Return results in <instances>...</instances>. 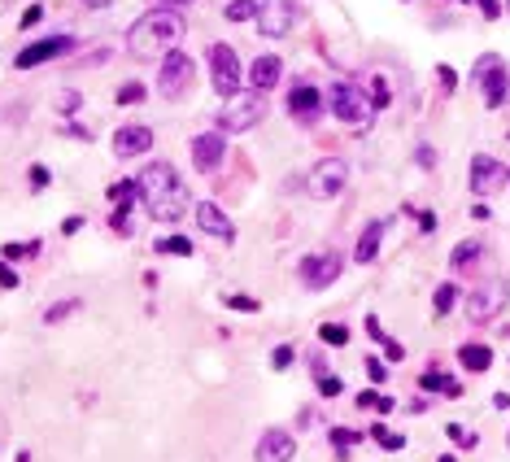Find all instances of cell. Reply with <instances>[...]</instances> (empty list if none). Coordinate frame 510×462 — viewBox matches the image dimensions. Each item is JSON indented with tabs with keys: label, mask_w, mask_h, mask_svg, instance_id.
<instances>
[{
	"label": "cell",
	"mask_w": 510,
	"mask_h": 462,
	"mask_svg": "<svg viewBox=\"0 0 510 462\" xmlns=\"http://www.w3.org/2000/svg\"><path fill=\"white\" fill-rule=\"evenodd\" d=\"M140 201L144 209L153 214L157 223H179L188 209V188L184 179H179V170L170 166V161H149V166L140 170Z\"/></svg>",
	"instance_id": "1"
},
{
	"label": "cell",
	"mask_w": 510,
	"mask_h": 462,
	"mask_svg": "<svg viewBox=\"0 0 510 462\" xmlns=\"http://www.w3.org/2000/svg\"><path fill=\"white\" fill-rule=\"evenodd\" d=\"M184 40V18L179 9H149L144 18H136L127 26V53L131 57H166L170 48H179Z\"/></svg>",
	"instance_id": "2"
},
{
	"label": "cell",
	"mask_w": 510,
	"mask_h": 462,
	"mask_svg": "<svg viewBox=\"0 0 510 462\" xmlns=\"http://www.w3.org/2000/svg\"><path fill=\"white\" fill-rule=\"evenodd\" d=\"M209 79L223 101L240 96V53L232 44H209Z\"/></svg>",
	"instance_id": "3"
},
{
	"label": "cell",
	"mask_w": 510,
	"mask_h": 462,
	"mask_svg": "<svg viewBox=\"0 0 510 462\" xmlns=\"http://www.w3.org/2000/svg\"><path fill=\"white\" fill-rule=\"evenodd\" d=\"M475 83H480V96H484L488 109L506 105V96H510V74H506V65H502L497 53H484L480 61H475Z\"/></svg>",
	"instance_id": "4"
},
{
	"label": "cell",
	"mask_w": 510,
	"mask_h": 462,
	"mask_svg": "<svg viewBox=\"0 0 510 462\" xmlns=\"http://www.w3.org/2000/svg\"><path fill=\"white\" fill-rule=\"evenodd\" d=\"M332 113L340 122H349V127H367L375 105H371V96L362 92L358 83H336L332 88Z\"/></svg>",
	"instance_id": "5"
},
{
	"label": "cell",
	"mask_w": 510,
	"mask_h": 462,
	"mask_svg": "<svg viewBox=\"0 0 510 462\" xmlns=\"http://www.w3.org/2000/svg\"><path fill=\"white\" fill-rule=\"evenodd\" d=\"M192 74H196L192 57L179 53V48H170V53L161 57V65H157V88H161V96H184L192 88Z\"/></svg>",
	"instance_id": "6"
},
{
	"label": "cell",
	"mask_w": 510,
	"mask_h": 462,
	"mask_svg": "<svg viewBox=\"0 0 510 462\" xmlns=\"http://www.w3.org/2000/svg\"><path fill=\"white\" fill-rule=\"evenodd\" d=\"M262 113H266V105H262V92H240L227 101V109L218 113L223 131H249L262 122Z\"/></svg>",
	"instance_id": "7"
},
{
	"label": "cell",
	"mask_w": 510,
	"mask_h": 462,
	"mask_svg": "<svg viewBox=\"0 0 510 462\" xmlns=\"http://www.w3.org/2000/svg\"><path fill=\"white\" fill-rule=\"evenodd\" d=\"M349 184V166H344V157H323L314 161V170H310V192L323 196V201H332V196L344 192Z\"/></svg>",
	"instance_id": "8"
},
{
	"label": "cell",
	"mask_w": 510,
	"mask_h": 462,
	"mask_svg": "<svg viewBox=\"0 0 510 462\" xmlns=\"http://www.w3.org/2000/svg\"><path fill=\"white\" fill-rule=\"evenodd\" d=\"M74 48V35H48V40H35V44H26L18 57H13V65L18 70H31V65H48V61H57L61 53H70Z\"/></svg>",
	"instance_id": "9"
},
{
	"label": "cell",
	"mask_w": 510,
	"mask_h": 462,
	"mask_svg": "<svg viewBox=\"0 0 510 462\" xmlns=\"http://www.w3.org/2000/svg\"><path fill=\"white\" fill-rule=\"evenodd\" d=\"M149 148H153V127H144V122H127V127L113 131V157L131 161V157H144Z\"/></svg>",
	"instance_id": "10"
},
{
	"label": "cell",
	"mask_w": 510,
	"mask_h": 462,
	"mask_svg": "<svg viewBox=\"0 0 510 462\" xmlns=\"http://www.w3.org/2000/svg\"><path fill=\"white\" fill-rule=\"evenodd\" d=\"M502 305H506V284H502V279H488V284H480L471 292L467 314H471V323H488Z\"/></svg>",
	"instance_id": "11"
},
{
	"label": "cell",
	"mask_w": 510,
	"mask_h": 462,
	"mask_svg": "<svg viewBox=\"0 0 510 462\" xmlns=\"http://www.w3.org/2000/svg\"><path fill=\"white\" fill-rule=\"evenodd\" d=\"M344 271V257L340 253H319V257H305V266H301V284L305 288H327V284H336Z\"/></svg>",
	"instance_id": "12"
},
{
	"label": "cell",
	"mask_w": 510,
	"mask_h": 462,
	"mask_svg": "<svg viewBox=\"0 0 510 462\" xmlns=\"http://www.w3.org/2000/svg\"><path fill=\"white\" fill-rule=\"evenodd\" d=\"M223 157H227V144H223L218 131H201V136H192V166L201 175H214L223 166Z\"/></svg>",
	"instance_id": "13"
},
{
	"label": "cell",
	"mask_w": 510,
	"mask_h": 462,
	"mask_svg": "<svg viewBox=\"0 0 510 462\" xmlns=\"http://www.w3.org/2000/svg\"><path fill=\"white\" fill-rule=\"evenodd\" d=\"M288 113L297 122H314L323 113V92L314 83H305V79H297V83L288 88Z\"/></svg>",
	"instance_id": "14"
},
{
	"label": "cell",
	"mask_w": 510,
	"mask_h": 462,
	"mask_svg": "<svg viewBox=\"0 0 510 462\" xmlns=\"http://www.w3.org/2000/svg\"><path fill=\"white\" fill-rule=\"evenodd\" d=\"M292 13H297V9H292L288 0H271V5L257 13V31H262L266 40L288 35V31H292Z\"/></svg>",
	"instance_id": "15"
},
{
	"label": "cell",
	"mask_w": 510,
	"mask_h": 462,
	"mask_svg": "<svg viewBox=\"0 0 510 462\" xmlns=\"http://www.w3.org/2000/svg\"><path fill=\"white\" fill-rule=\"evenodd\" d=\"M279 79H284V61H279L275 53H262L249 65V92H271Z\"/></svg>",
	"instance_id": "16"
},
{
	"label": "cell",
	"mask_w": 510,
	"mask_h": 462,
	"mask_svg": "<svg viewBox=\"0 0 510 462\" xmlns=\"http://www.w3.org/2000/svg\"><path fill=\"white\" fill-rule=\"evenodd\" d=\"M196 223L205 227V236H214V240H236V227H232V218L214 205V201H201L196 205Z\"/></svg>",
	"instance_id": "17"
},
{
	"label": "cell",
	"mask_w": 510,
	"mask_h": 462,
	"mask_svg": "<svg viewBox=\"0 0 510 462\" xmlns=\"http://www.w3.org/2000/svg\"><path fill=\"white\" fill-rule=\"evenodd\" d=\"M292 454H297V440L288 432H266L257 440V462H292Z\"/></svg>",
	"instance_id": "18"
},
{
	"label": "cell",
	"mask_w": 510,
	"mask_h": 462,
	"mask_svg": "<svg viewBox=\"0 0 510 462\" xmlns=\"http://www.w3.org/2000/svg\"><path fill=\"white\" fill-rule=\"evenodd\" d=\"M497 179H502V166H497V157H471V192H488L493 184H497Z\"/></svg>",
	"instance_id": "19"
},
{
	"label": "cell",
	"mask_w": 510,
	"mask_h": 462,
	"mask_svg": "<svg viewBox=\"0 0 510 462\" xmlns=\"http://www.w3.org/2000/svg\"><path fill=\"white\" fill-rule=\"evenodd\" d=\"M380 244H384V223H367L362 227V236H358V249H353V262H375V253H380Z\"/></svg>",
	"instance_id": "20"
},
{
	"label": "cell",
	"mask_w": 510,
	"mask_h": 462,
	"mask_svg": "<svg viewBox=\"0 0 510 462\" xmlns=\"http://www.w3.org/2000/svg\"><path fill=\"white\" fill-rule=\"evenodd\" d=\"M458 362H463L467 371H488L493 367V349L488 344H463V349H458Z\"/></svg>",
	"instance_id": "21"
},
{
	"label": "cell",
	"mask_w": 510,
	"mask_h": 462,
	"mask_svg": "<svg viewBox=\"0 0 510 462\" xmlns=\"http://www.w3.org/2000/svg\"><path fill=\"white\" fill-rule=\"evenodd\" d=\"M419 388H427V392H449V397H458V392H463V384H458V379L440 375V371H423V375H419Z\"/></svg>",
	"instance_id": "22"
},
{
	"label": "cell",
	"mask_w": 510,
	"mask_h": 462,
	"mask_svg": "<svg viewBox=\"0 0 510 462\" xmlns=\"http://www.w3.org/2000/svg\"><path fill=\"white\" fill-rule=\"evenodd\" d=\"M257 13H262V5H257V0H227L223 18H227V22H253Z\"/></svg>",
	"instance_id": "23"
},
{
	"label": "cell",
	"mask_w": 510,
	"mask_h": 462,
	"mask_svg": "<svg viewBox=\"0 0 510 462\" xmlns=\"http://www.w3.org/2000/svg\"><path fill=\"white\" fill-rule=\"evenodd\" d=\"M480 253H484L480 240H463V244H458V249L449 253V262H454L458 271H467V266H475V257H480Z\"/></svg>",
	"instance_id": "24"
},
{
	"label": "cell",
	"mask_w": 510,
	"mask_h": 462,
	"mask_svg": "<svg viewBox=\"0 0 510 462\" xmlns=\"http://www.w3.org/2000/svg\"><path fill=\"white\" fill-rule=\"evenodd\" d=\"M153 249L157 253H175V257H192V240L188 236H161Z\"/></svg>",
	"instance_id": "25"
},
{
	"label": "cell",
	"mask_w": 510,
	"mask_h": 462,
	"mask_svg": "<svg viewBox=\"0 0 510 462\" xmlns=\"http://www.w3.org/2000/svg\"><path fill=\"white\" fill-rule=\"evenodd\" d=\"M367 96H371V105H375V109H388V105H392V88H388V79H380V74H375Z\"/></svg>",
	"instance_id": "26"
},
{
	"label": "cell",
	"mask_w": 510,
	"mask_h": 462,
	"mask_svg": "<svg viewBox=\"0 0 510 462\" xmlns=\"http://www.w3.org/2000/svg\"><path fill=\"white\" fill-rule=\"evenodd\" d=\"M454 305H458V288L454 284H440L436 296H432V310H436V314H449Z\"/></svg>",
	"instance_id": "27"
},
{
	"label": "cell",
	"mask_w": 510,
	"mask_h": 462,
	"mask_svg": "<svg viewBox=\"0 0 510 462\" xmlns=\"http://www.w3.org/2000/svg\"><path fill=\"white\" fill-rule=\"evenodd\" d=\"M358 406H362V410H380V415H388V410H392V397H384V392L367 388V392L358 397Z\"/></svg>",
	"instance_id": "28"
},
{
	"label": "cell",
	"mask_w": 510,
	"mask_h": 462,
	"mask_svg": "<svg viewBox=\"0 0 510 462\" xmlns=\"http://www.w3.org/2000/svg\"><path fill=\"white\" fill-rule=\"evenodd\" d=\"M136 192H140V188L131 184V179H118V184L109 188V201H113V205H131V201H136Z\"/></svg>",
	"instance_id": "29"
},
{
	"label": "cell",
	"mask_w": 510,
	"mask_h": 462,
	"mask_svg": "<svg viewBox=\"0 0 510 462\" xmlns=\"http://www.w3.org/2000/svg\"><path fill=\"white\" fill-rule=\"evenodd\" d=\"M319 336H323V344H349V327L344 323H323Z\"/></svg>",
	"instance_id": "30"
},
{
	"label": "cell",
	"mask_w": 510,
	"mask_h": 462,
	"mask_svg": "<svg viewBox=\"0 0 510 462\" xmlns=\"http://www.w3.org/2000/svg\"><path fill=\"white\" fill-rule=\"evenodd\" d=\"M144 96H149V92H144V83H122L118 92H113V101H118V105H140Z\"/></svg>",
	"instance_id": "31"
},
{
	"label": "cell",
	"mask_w": 510,
	"mask_h": 462,
	"mask_svg": "<svg viewBox=\"0 0 510 462\" xmlns=\"http://www.w3.org/2000/svg\"><path fill=\"white\" fill-rule=\"evenodd\" d=\"M371 436H375V445H384V449H401V445H406V436L388 432L384 423H375V427H371Z\"/></svg>",
	"instance_id": "32"
},
{
	"label": "cell",
	"mask_w": 510,
	"mask_h": 462,
	"mask_svg": "<svg viewBox=\"0 0 510 462\" xmlns=\"http://www.w3.org/2000/svg\"><path fill=\"white\" fill-rule=\"evenodd\" d=\"M131 205H136V201H131ZM131 205L113 209V231H118V236H131Z\"/></svg>",
	"instance_id": "33"
},
{
	"label": "cell",
	"mask_w": 510,
	"mask_h": 462,
	"mask_svg": "<svg viewBox=\"0 0 510 462\" xmlns=\"http://www.w3.org/2000/svg\"><path fill=\"white\" fill-rule=\"evenodd\" d=\"M319 392H323V397H340V392H344V379H336V375H319Z\"/></svg>",
	"instance_id": "34"
},
{
	"label": "cell",
	"mask_w": 510,
	"mask_h": 462,
	"mask_svg": "<svg viewBox=\"0 0 510 462\" xmlns=\"http://www.w3.org/2000/svg\"><path fill=\"white\" fill-rule=\"evenodd\" d=\"M362 367H367V375H371V384H384V379H388V367H384V362H380V358H367V362H362Z\"/></svg>",
	"instance_id": "35"
},
{
	"label": "cell",
	"mask_w": 510,
	"mask_h": 462,
	"mask_svg": "<svg viewBox=\"0 0 510 462\" xmlns=\"http://www.w3.org/2000/svg\"><path fill=\"white\" fill-rule=\"evenodd\" d=\"M40 253V240H31V244H5V257H35Z\"/></svg>",
	"instance_id": "36"
},
{
	"label": "cell",
	"mask_w": 510,
	"mask_h": 462,
	"mask_svg": "<svg viewBox=\"0 0 510 462\" xmlns=\"http://www.w3.org/2000/svg\"><path fill=\"white\" fill-rule=\"evenodd\" d=\"M449 440H454V445H463V449H471V445H475V436L467 432V427H458V423H449Z\"/></svg>",
	"instance_id": "37"
},
{
	"label": "cell",
	"mask_w": 510,
	"mask_h": 462,
	"mask_svg": "<svg viewBox=\"0 0 510 462\" xmlns=\"http://www.w3.org/2000/svg\"><path fill=\"white\" fill-rule=\"evenodd\" d=\"M288 362H292V344H279V349L271 353V367H275V371H284Z\"/></svg>",
	"instance_id": "38"
},
{
	"label": "cell",
	"mask_w": 510,
	"mask_h": 462,
	"mask_svg": "<svg viewBox=\"0 0 510 462\" xmlns=\"http://www.w3.org/2000/svg\"><path fill=\"white\" fill-rule=\"evenodd\" d=\"M74 310H79V301H61V305H53V310H48V323H61L65 314H74Z\"/></svg>",
	"instance_id": "39"
},
{
	"label": "cell",
	"mask_w": 510,
	"mask_h": 462,
	"mask_svg": "<svg viewBox=\"0 0 510 462\" xmlns=\"http://www.w3.org/2000/svg\"><path fill=\"white\" fill-rule=\"evenodd\" d=\"M353 440H358V432H349V427H336V432H332V445H336V449H349Z\"/></svg>",
	"instance_id": "40"
},
{
	"label": "cell",
	"mask_w": 510,
	"mask_h": 462,
	"mask_svg": "<svg viewBox=\"0 0 510 462\" xmlns=\"http://www.w3.org/2000/svg\"><path fill=\"white\" fill-rule=\"evenodd\" d=\"M40 18H44V9H40V5H31V9L22 13V18H18V26H22V31H31V26H35Z\"/></svg>",
	"instance_id": "41"
},
{
	"label": "cell",
	"mask_w": 510,
	"mask_h": 462,
	"mask_svg": "<svg viewBox=\"0 0 510 462\" xmlns=\"http://www.w3.org/2000/svg\"><path fill=\"white\" fill-rule=\"evenodd\" d=\"M419 166H423V170H432V166H436V153H432V144H419Z\"/></svg>",
	"instance_id": "42"
},
{
	"label": "cell",
	"mask_w": 510,
	"mask_h": 462,
	"mask_svg": "<svg viewBox=\"0 0 510 462\" xmlns=\"http://www.w3.org/2000/svg\"><path fill=\"white\" fill-rule=\"evenodd\" d=\"M223 301L232 305V310H257V301H253V296H223Z\"/></svg>",
	"instance_id": "43"
},
{
	"label": "cell",
	"mask_w": 510,
	"mask_h": 462,
	"mask_svg": "<svg viewBox=\"0 0 510 462\" xmlns=\"http://www.w3.org/2000/svg\"><path fill=\"white\" fill-rule=\"evenodd\" d=\"M419 231H427V236L436 231V214H432V209H423V214H419Z\"/></svg>",
	"instance_id": "44"
},
{
	"label": "cell",
	"mask_w": 510,
	"mask_h": 462,
	"mask_svg": "<svg viewBox=\"0 0 510 462\" xmlns=\"http://www.w3.org/2000/svg\"><path fill=\"white\" fill-rule=\"evenodd\" d=\"M31 188H48V170L44 166H31Z\"/></svg>",
	"instance_id": "45"
},
{
	"label": "cell",
	"mask_w": 510,
	"mask_h": 462,
	"mask_svg": "<svg viewBox=\"0 0 510 462\" xmlns=\"http://www.w3.org/2000/svg\"><path fill=\"white\" fill-rule=\"evenodd\" d=\"M0 288H18V275H13L5 262H0Z\"/></svg>",
	"instance_id": "46"
},
{
	"label": "cell",
	"mask_w": 510,
	"mask_h": 462,
	"mask_svg": "<svg viewBox=\"0 0 510 462\" xmlns=\"http://www.w3.org/2000/svg\"><path fill=\"white\" fill-rule=\"evenodd\" d=\"M436 74H440V83H445V88H449V92H454V88H458V74H454V70H449V65H440V70H436Z\"/></svg>",
	"instance_id": "47"
},
{
	"label": "cell",
	"mask_w": 510,
	"mask_h": 462,
	"mask_svg": "<svg viewBox=\"0 0 510 462\" xmlns=\"http://www.w3.org/2000/svg\"><path fill=\"white\" fill-rule=\"evenodd\" d=\"M384 353H388V362H397V358H401V344H397V340H388V336H384Z\"/></svg>",
	"instance_id": "48"
},
{
	"label": "cell",
	"mask_w": 510,
	"mask_h": 462,
	"mask_svg": "<svg viewBox=\"0 0 510 462\" xmlns=\"http://www.w3.org/2000/svg\"><path fill=\"white\" fill-rule=\"evenodd\" d=\"M61 109H65V113L79 109V92H65V96H61Z\"/></svg>",
	"instance_id": "49"
},
{
	"label": "cell",
	"mask_w": 510,
	"mask_h": 462,
	"mask_svg": "<svg viewBox=\"0 0 510 462\" xmlns=\"http://www.w3.org/2000/svg\"><path fill=\"white\" fill-rule=\"evenodd\" d=\"M79 227H83V218H79V214H74V218H65V223H61V231H65V236H74Z\"/></svg>",
	"instance_id": "50"
},
{
	"label": "cell",
	"mask_w": 510,
	"mask_h": 462,
	"mask_svg": "<svg viewBox=\"0 0 510 462\" xmlns=\"http://www.w3.org/2000/svg\"><path fill=\"white\" fill-rule=\"evenodd\" d=\"M161 9H184V5H192V0H157Z\"/></svg>",
	"instance_id": "51"
},
{
	"label": "cell",
	"mask_w": 510,
	"mask_h": 462,
	"mask_svg": "<svg viewBox=\"0 0 510 462\" xmlns=\"http://www.w3.org/2000/svg\"><path fill=\"white\" fill-rule=\"evenodd\" d=\"M79 5H88V9H105V5H113V0H79Z\"/></svg>",
	"instance_id": "52"
},
{
	"label": "cell",
	"mask_w": 510,
	"mask_h": 462,
	"mask_svg": "<svg viewBox=\"0 0 510 462\" xmlns=\"http://www.w3.org/2000/svg\"><path fill=\"white\" fill-rule=\"evenodd\" d=\"M493 406H497V410H510V397H506V392H497V397H493Z\"/></svg>",
	"instance_id": "53"
},
{
	"label": "cell",
	"mask_w": 510,
	"mask_h": 462,
	"mask_svg": "<svg viewBox=\"0 0 510 462\" xmlns=\"http://www.w3.org/2000/svg\"><path fill=\"white\" fill-rule=\"evenodd\" d=\"M440 462H454V458H440Z\"/></svg>",
	"instance_id": "54"
}]
</instances>
